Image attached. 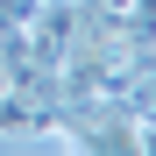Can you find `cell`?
Wrapping results in <instances>:
<instances>
[{
    "instance_id": "cell-1",
    "label": "cell",
    "mask_w": 156,
    "mask_h": 156,
    "mask_svg": "<svg viewBox=\"0 0 156 156\" xmlns=\"http://www.w3.org/2000/svg\"><path fill=\"white\" fill-rule=\"evenodd\" d=\"M142 156H156V128L149 121H142Z\"/></svg>"
}]
</instances>
